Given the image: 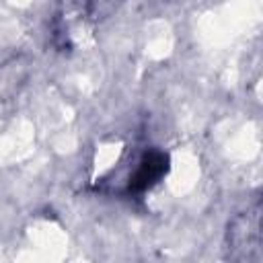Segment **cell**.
<instances>
[{
  "instance_id": "1",
  "label": "cell",
  "mask_w": 263,
  "mask_h": 263,
  "mask_svg": "<svg viewBox=\"0 0 263 263\" xmlns=\"http://www.w3.org/2000/svg\"><path fill=\"white\" fill-rule=\"evenodd\" d=\"M261 208L255 203L251 210L236 216L228 226V249L236 259H261Z\"/></svg>"
},
{
  "instance_id": "2",
  "label": "cell",
  "mask_w": 263,
  "mask_h": 263,
  "mask_svg": "<svg viewBox=\"0 0 263 263\" xmlns=\"http://www.w3.org/2000/svg\"><path fill=\"white\" fill-rule=\"evenodd\" d=\"M168 154L160 148H146L138 158L134 168L129 171L125 179L123 193L127 195H142L150 191L154 185L162 181V177L168 173Z\"/></svg>"
}]
</instances>
